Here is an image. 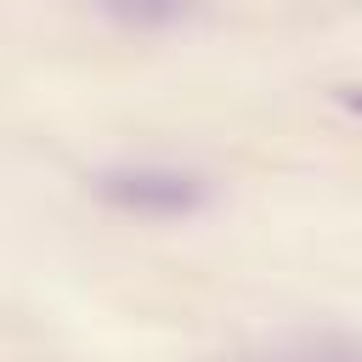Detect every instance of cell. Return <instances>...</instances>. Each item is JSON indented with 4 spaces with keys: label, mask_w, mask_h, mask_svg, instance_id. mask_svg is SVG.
Masks as SVG:
<instances>
[{
    "label": "cell",
    "mask_w": 362,
    "mask_h": 362,
    "mask_svg": "<svg viewBox=\"0 0 362 362\" xmlns=\"http://www.w3.org/2000/svg\"><path fill=\"white\" fill-rule=\"evenodd\" d=\"M96 192L119 209H136V215H187L209 198V187L187 170H158V164H136V170H102L96 175Z\"/></svg>",
    "instance_id": "1"
},
{
    "label": "cell",
    "mask_w": 362,
    "mask_h": 362,
    "mask_svg": "<svg viewBox=\"0 0 362 362\" xmlns=\"http://www.w3.org/2000/svg\"><path fill=\"white\" fill-rule=\"evenodd\" d=\"M113 17H130V23H164L181 11V0H102Z\"/></svg>",
    "instance_id": "2"
},
{
    "label": "cell",
    "mask_w": 362,
    "mask_h": 362,
    "mask_svg": "<svg viewBox=\"0 0 362 362\" xmlns=\"http://www.w3.org/2000/svg\"><path fill=\"white\" fill-rule=\"evenodd\" d=\"M339 102H345L351 113H362V90H339Z\"/></svg>",
    "instance_id": "3"
}]
</instances>
